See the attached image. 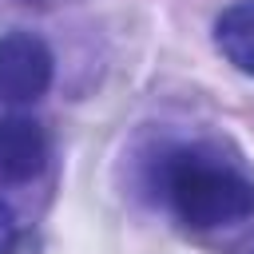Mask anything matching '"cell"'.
<instances>
[{"label":"cell","mask_w":254,"mask_h":254,"mask_svg":"<svg viewBox=\"0 0 254 254\" xmlns=\"http://www.w3.org/2000/svg\"><path fill=\"white\" fill-rule=\"evenodd\" d=\"M163 190L171 210L194 230L234 226L254 214V179L202 151H171L163 163Z\"/></svg>","instance_id":"cell-1"},{"label":"cell","mask_w":254,"mask_h":254,"mask_svg":"<svg viewBox=\"0 0 254 254\" xmlns=\"http://www.w3.org/2000/svg\"><path fill=\"white\" fill-rule=\"evenodd\" d=\"M52 83V48L32 32L0 36V99L28 103L40 99Z\"/></svg>","instance_id":"cell-2"},{"label":"cell","mask_w":254,"mask_h":254,"mask_svg":"<svg viewBox=\"0 0 254 254\" xmlns=\"http://www.w3.org/2000/svg\"><path fill=\"white\" fill-rule=\"evenodd\" d=\"M48 163V135L24 115H0V183H28Z\"/></svg>","instance_id":"cell-3"},{"label":"cell","mask_w":254,"mask_h":254,"mask_svg":"<svg viewBox=\"0 0 254 254\" xmlns=\"http://www.w3.org/2000/svg\"><path fill=\"white\" fill-rule=\"evenodd\" d=\"M214 44L242 75H254V0H238L214 20Z\"/></svg>","instance_id":"cell-4"},{"label":"cell","mask_w":254,"mask_h":254,"mask_svg":"<svg viewBox=\"0 0 254 254\" xmlns=\"http://www.w3.org/2000/svg\"><path fill=\"white\" fill-rule=\"evenodd\" d=\"M20 246V222H16V210L0 198V254H16Z\"/></svg>","instance_id":"cell-5"}]
</instances>
